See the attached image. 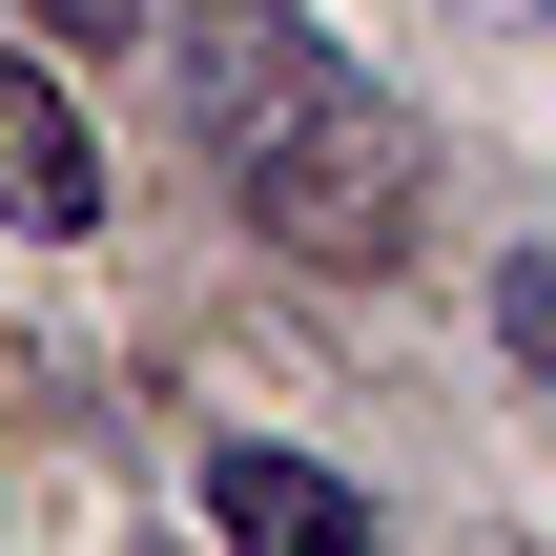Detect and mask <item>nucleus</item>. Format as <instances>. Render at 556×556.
<instances>
[{
	"instance_id": "39448f33",
	"label": "nucleus",
	"mask_w": 556,
	"mask_h": 556,
	"mask_svg": "<svg viewBox=\"0 0 556 556\" xmlns=\"http://www.w3.org/2000/svg\"><path fill=\"white\" fill-rule=\"evenodd\" d=\"M21 21H41L62 62H103V41H144V0H21Z\"/></svg>"
},
{
	"instance_id": "20e7f679",
	"label": "nucleus",
	"mask_w": 556,
	"mask_h": 556,
	"mask_svg": "<svg viewBox=\"0 0 556 556\" xmlns=\"http://www.w3.org/2000/svg\"><path fill=\"white\" fill-rule=\"evenodd\" d=\"M495 351H516V371H556V248L516 268V289H495Z\"/></svg>"
},
{
	"instance_id": "f03ea898",
	"label": "nucleus",
	"mask_w": 556,
	"mask_h": 556,
	"mask_svg": "<svg viewBox=\"0 0 556 556\" xmlns=\"http://www.w3.org/2000/svg\"><path fill=\"white\" fill-rule=\"evenodd\" d=\"M0 227H21V248H83V227H103V144H83L62 62H21V41H0Z\"/></svg>"
},
{
	"instance_id": "f257e3e1",
	"label": "nucleus",
	"mask_w": 556,
	"mask_h": 556,
	"mask_svg": "<svg viewBox=\"0 0 556 556\" xmlns=\"http://www.w3.org/2000/svg\"><path fill=\"white\" fill-rule=\"evenodd\" d=\"M165 103L206 144V186L289 248V268H413V206H433V144L392 83H351L289 0H186L165 41Z\"/></svg>"
},
{
	"instance_id": "7ed1b4c3",
	"label": "nucleus",
	"mask_w": 556,
	"mask_h": 556,
	"mask_svg": "<svg viewBox=\"0 0 556 556\" xmlns=\"http://www.w3.org/2000/svg\"><path fill=\"white\" fill-rule=\"evenodd\" d=\"M206 516L248 556H371V495L330 454H268V433H206Z\"/></svg>"
}]
</instances>
